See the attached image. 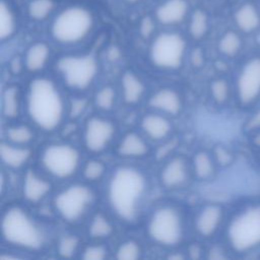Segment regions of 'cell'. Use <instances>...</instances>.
I'll use <instances>...</instances> for the list:
<instances>
[{
	"label": "cell",
	"instance_id": "52a82bcc",
	"mask_svg": "<svg viewBox=\"0 0 260 260\" xmlns=\"http://www.w3.org/2000/svg\"><path fill=\"white\" fill-rule=\"evenodd\" d=\"M93 203V193L85 185L74 184L62 190L54 200V205L62 218L69 222L79 220Z\"/></svg>",
	"mask_w": 260,
	"mask_h": 260
},
{
	"label": "cell",
	"instance_id": "60d3db41",
	"mask_svg": "<svg viewBox=\"0 0 260 260\" xmlns=\"http://www.w3.org/2000/svg\"><path fill=\"white\" fill-rule=\"evenodd\" d=\"M85 107H86V101L84 99H78V100L72 101L71 107H70V115L72 117L79 116L83 112Z\"/></svg>",
	"mask_w": 260,
	"mask_h": 260
},
{
	"label": "cell",
	"instance_id": "4fadbf2b",
	"mask_svg": "<svg viewBox=\"0 0 260 260\" xmlns=\"http://www.w3.org/2000/svg\"><path fill=\"white\" fill-rule=\"evenodd\" d=\"M186 0H166L155 9V18L165 25H173L182 22L188 13Z\"/></svg>",
	"mask_w": 260,
	"mask_h": 260
},
{
	"label": "cell",
	"instance_id": "603a6c76",
	"mask_svg": "<svg viewBox=\"0 0 260 260\" xmlns=\"http://www.w3.org/2000/svg\"><path fill=\"white\" fill-rule=\"evenodd\" d=\"M122 91L124 101L128 104L137 103L144 91V85L142 81L132 72H125L122 76Z\"/></svg>",
	"mask_w": 260,
	"mask_h": 260
},
{
	"label": "cell",
	"instance_id": "ffe728a7",
	"mask_svg": "<svg viewBox=\"0 0 260 260\" xmlns=\"http://www.w3.org/2000/svg\"><path fill=\"white\" fill-rule=\"evenodd\" d=\"M141 127L146 135L156 140L165 138L172 128L168 119L155 114L144 116L141 121Z\"/></svg>",
	"mask_w": 260,
	"mask_h": 260
},
{
	"label": "cell",
	"instance_id": "f6af8a7d",
	"mask_svg": "<svg viewBox=\"0 0 260 260\" xmlns=\"http://www.w3.org/2000/svg\"><path fill=\"white\" fill-rule=\"evenodd\" d=\"M109 57L113 60H116L119 57V51L116 48H113L109 53Z\"/></svg>",
	"mask_w": 260,
	"mask_h": 260
},
{
	"label": "cell",
	"instance_id": "9c48e42d",
	"mask_svg": "<svg viewBox=\"0 0 260 260\" xmlns=\"http://www.w3.org/2000/svg\"><path fill=\"white\" fill-rule=\"evenodd\" d=\"M56 66L66 84L75 89L90 85L98 71L96 61L89 55L64 56L58 60Z\"/></svg>",
	"mask_w": 260,
	"mask_h": 260
},
{
	"label": "cell",
	"instance_id": "e0dca14e",
	"mask_svg": "<svg viewBox=\"0 0 260 260\" xmlns=\"http://www.w3.org/2000/svg\"><path fill=\"white\" fill-rule=\"evenodd\" d=\"M236 25L244 32H252L260 25V14L252 2H245L234 13Z\"/></svg>",
	"mask_w": 260,
	"mask_h": 260
},
{
	"label": "cell",
	"instance_id": "bcb514c9",
	"mask_svg": "<svg viewBox=\"0 0 260 260\" xmlns=\"http://www.w3.org/2000/svg\"><path fill=\"white\" fill-rule=\"evenodd\" d=\"M254 143L260 148V132L255 135V137H254Z\"/></svg>",
	"mask_w": 260,
	"mask_h": 260
},
{
	"label": "cell",
	"instance_id": "3957f363",
	"mask_svg": "<svg viewBox=\"0 0 260 260\" xmlns=\"http://www.w3.org/2000/svg\"><path fill=\"white\" fill-rule=\"evenodd\" d=\"M1 229L4 240L12 245L38 250L44 244V236L40 226L20 207H10L4 212Z\"/></svg>",
	"mask_w": 260,
	"mask_h": 260
},
{
	"label": "cell",
	"instance_id": "7a4b0ae2",
	"mask_svg": "<svg viewBox=\"0 0 260 260\" xmlns=\"http://www.w3.org/2000/svg\"><path fill=\"white\" fill-rule=\"evenodd\" d=\"M27 113L34 123L46 131L58 127L64 115V103L54 82L45 77L34 79L28 87Z\"/></svg>",
	"mask_w": 260,
	"mask_h": 260
},
{
	"label": "cell",
	"instance_id": "d6a6232c",
	"mask_svg": "<svg viewBox=\"0 0 260 260\" xmlns=\"http://www.w3.org/2000/svg\"><path fill=\"white\" fill-rule=\"evenodd\" d=\"M115 90L112 86H104L95 94V105L102 110H111L115 103Z\"/></svg>",
	"mask_w": 260,
	"mask_h": 260
},
{
	"label": "cell",
	"instance_id": "f546056e",
	"mask_svg": "<svg viewBox=\"0 0 260 260\" xmlns=\"http://www.w3.org/2000/svg\"><path fill=\"white\" fill-rule=\"evenodd\" d=\"M6 136L9 141L17 145L27 144L34 139V132L31 129L24 125L12 126L6 130Z\"/></svg>",
	"mask_w": 260,
	"mask_h": 260
},
{
	"label": "cell",
	"instance_id": "ab89813d",
	"mask_svg": "<svg viewBox=\"0 0 260 260\" xmlns=\"http://www.w3.org/2000/svg\"><path fill=\"white\" fill-rule=\"evenodd\" d=\"M204 53L200 48H195L192 50L191 54H190V62L191 64L196 67V68H200L203 66L204 64Z\"/></svg>",
	"mask_w": 260,
	"mask_h": 260
},
{
	"label": "cell",
	"instance_id": "e575fe53",
	"mask_svg": "<svg viewBox=\"0 0 260 260\" xmlns=\"http://www.w3.org/2000/svg\"><path fill=\"white\" fill-rule=\"evenodd\" d=\"M210 91L215 102L219 104L224 103L228 100L230 93L229 84L224 79H215L210 85Z\"/></svg>",
	"mask_w": 260,
	"mask_h": 260
},
{
	"label": "cell",
	"instance_id": "f35d334b",
	"mask_svg": "<svg viewBox=\"0 0 260 260\" xmlns=\"http://www.w3.org/2000/svg\"><path fill=\"white\" fill-rule=\"evenodd\" d=\"M139 30H140L141 36L144 37V38H148L149 36H151L153 30H154V21H153V19L149 16H145L144 18H142V20L140 22Z\"/></svg>",
	"mask_w": 260,
	"mask_h": 260
},
{
	"label": "cell",
	"instance_id": "484cf974",
	"mask_svg": "<svg viewBox=\"0 0 260 260\" xmlns=\"http://www.w3.org/2000/svg\"><path fill=\"white\" fill-rule=\"evenodd\" d=\"M2 112L6 118H15L19 112V94L15 86H8L2 93Z\"/></svg>",
	"mask_w": 260,
	"mask_h": 260
},
{
	"label": "cell",
	"instance_id": "b9f144b4",
	"mask_svg": "<svg viewBox=\"0 0 260 260\" xmlns=\"http://www.w3.org/2000/svg\"><path fill=\"white\" fill-rule=\"evenodd\" d=\"M226 256H225V253L224 251L218 247V246H214L212 247L209 252H208V258L209 259H214V260H219V259H224Z\"/></svg>",
	"mask_w": 260,
	"mask_h": 260
},
{
	"label": "cell",
	"instance_id": "44dd1931",
	"mask_svg": "<svg viewBox=\"0 0 260 260\" xmlns=\"http://www.w3.org/2000/svg\"><path fill=\"white\" fill-rule=\"evenodd\" d=\"M118 151L123 156L139 157L148 152V145L138 134L128 133L121 140Z\"/></svg>",
	"mask_w": 260,
	"mask_h": 260
},
{
	"label": "cell",
	"instance_id": "83f0119b",
	"mask_svg": "<svg viewBox=\"0 0 260 260\" xmlns=\"http://www.w3.org/2000/svg\"><path fill=\"white\" fill-rule=\"evenodd\" d=\"M194 172L200 179H209L214 173V165L206 152H198L193 160Z\"/></svg>",
	"mask_w": 260,
	"mask_h": 260
},
{
	"label": "cell",
	"instance_id": "ba28073f",
	"mask_svg": "<svg viewBox=\"0 0 260 260\" xmlns=\"http://www.w3.org/2000/svg\"><path fill=\"white\" fill-rule=\"evenodd\" d=\"M186 50L184 38L177 32H161L150 46V59L160 68L176 69L181 66Z\"/></svg>",
	"mask_w": 260,
	"mask_h": 260
},
{
	"label": "cell",
	"instance_id": "4dcf8cb0",
	"mask_svg": "<svg viewBox=\"0 0 260 260\" xmlns=\"http://www.w3.org/2000/svg\"><path fill=\"white\" fill-rule=\"evenodd\" d=\"M113 233L110 221L102 214H96L89 224V235L92 238H106Z\"/></svg>",
	"mask_w": 260,
	"mask_h": 260
},
{
	"label": "cell",
	"instance_id": "5b68a950",
	"mask_svg": "<svg viewBox=\"0 0 260 260\" xmlns=\"http://www.w3.org/2000/svg\"><path fill=\"white\" fill-rule=\"evenodd\" d=\"M228 239L237 252H246L260 245V204L244 209L233 218Z\"/></svg>",
	"mask_w": 260,
	"mask_h": 260
},
{
	"label": "cell",
	"instance_id": "f1b7e54d",
	"mask_svg": "<svg viewBox=\"0 0 260 260\" xmlns=\"http://www.w3.org/2000/svg\"><path fill=\"white\" fill-rule=\"evenodd\" d=\"M54 2L52 0H31L27 6V13L31 19L43 20L53 10Z\"/></svg>",
	"mask_w": 260,
	"mask_h": 260
},
{
	"label": "cell",
	"instance_id": "d6986e66",
	"mask_svg": "<svg viewBox=\"0 0 260 260\" xmlns=\"http://www.w3.org/2000/svg\"><path fill=\"white\" fill-rule=\"evenodd\" d=\"M0 155L2 161L7 167L18 169L28 160L30 156V150L27 147L16 146L2 142L0 145Z\"/></svg>",
	"mask_w": 260,
	"mask_h": 260
},
{
	"label": "cell",
	"instance_id": "d590c367",
	"mask_svg": "<svg viewBox=\"0 0 260 260\" xmlns=\"http://www.w3.org/2000/svg\"><path fill=\"white\" fill-rule=\"evenodd\" d=\"M105 173V166L102 161L91 159L86 162L83 169V176L89 181L99 180Z\"/></svg>",
	"mask_w": 260,
	"mask_h": 260
},
{
	"label": "cell",
	"instance_id": "7dc6e473",
	"mask_svg": "<svg viewBox=\"0 0 260 260\" xmlns=\"http://www.w3.org/2000/svg\"><path fill=\"white\" fill-rule=\"evenodd\" d=\"M169 258H170V259H182L183 256L180 255V254H176V255H170Z\"/></svg>",
	"mask_w": 260,
	"mask_h": 260
},
{
	"label": "cell",
	"instance_id": "836d02e7",
	"mask_svg": "<svg viewBox=\"0 0 260 260\" xmlns=\"http://www.w3.org/2000/svg\"><path fill=\"white\" fill-rule=\"evenodd\" d=\"M79 241L77 237L72 235L64 236L58 244V253L62 257H71L77 250Z\"/></svg>",
	"mask_w": 260,
	"mask_h": 260
},
{
	"label": "cell",
	"instance_id": "30bf717a",
	"mask_svg": "<svg viewBox=\"0 0 260 260\" xmlns=\"http://www.w3.org/2000/svg\"><path fill=\"white\" fill-rule=\"evenodd\" d=\"M80 155L78 150L63 143L47 146L41 157L43 167L51 175L57 178H68L72 176L79 166Z\"/></svg>",
	"mask_w": 260,
	"mask_h": 260
},
{
	"label": "cell",
	"instance_id": "ac0fdd59",
	"mask_svg": "<svg viewBox=\"0 0 260 260\" xmlns=\"http://www.w3.org/2000/svg\"><path fill=\"white\" fill-rule=\"evenodd\" d=\"M149 104L151 107L172 115L179 113L182 107L180 95L176 90L171 88H164L156 91L150 98Z\"/></svg>",
	"mask_w": 260,
	"mask_h": 260
},
{
	"label": "cell",
	"instance_id": "7c38bea8",
	"mask_svg": "<svg viewBox=\"0 0 260 260\" xmlns=\"http://www.w3.org/2000/svg\"><path fill=\"white\" fill-rule=\"evenodd\" d=\"M115 133L112 122L101 117L88 119L84 129V144L92 152L104 150L111 142Z\"/></svg>",
	"mask_w": 260,
	"mask_h": 260
},
{
	"label": "cell",
	"instance_id": "7402d4cb",
	"mask_svg": "<svg viewBox=\"0 0 260 260\" xmlns=\"http://www.w3.org/2000/svg\"><path fill=\"white\" fill-rule=\"evenodd\" d=\"M50 55V48L47 44L39 42L31 45L25 54L24 64L29 71H39L43 69Z\"/></svg>",
	"mask_w": 260,
	"mask_h": 260
},
{
	"label": "cell",
	"instance_id": "1f68e13d",
	"mask_svg": "<svg viewBox=\"0 0 260 260\" xmlns=\"http://www.w3.org/2000/svg\"><path fill=\"white\" fill-rule=\"evenodd\" d=\"M141 250L134 241H127L119 246L116 252V258L120 260H135L140 257Z\"/></svg>",
	"mask_w": 260,
	"mask_h": 260
},
{
	"label": "cell",
	"instance_id": "cb8c5ba5",
	"mask_svg": "<svg viewBox=\"0 0 260 260\" xmlns=\"http://www.w3.org/2000/svg\"><path fill=\"white\" fill-rule=\"evenodd\" d=\"M209 20L205 11L196 9L189 21V34L195 40H200L205 37L208 31Z\"/></svg>",
	"mask_w": 260,
	"mask_h": 260
},
{
	"label": "cell",
	"instance_id": "5bb4252c",
	"mask_svg": "<svg viewBox=\"0 0 260 260\" xmlns=\"http://www.w3.org/2000/svg\"><path fill=\"white\" fill-rule=\"evenodd\" d=\"M188 179V166L181 157H175L168 161L161 170L160 181L167 188L182 186Z\"/></svg>",
	"mask_w": 260,
	"mask_h": 260
},
{
	"label": "cell",
	"instance_id": "9a60e30c",
	"mask_svg": "<svg viewBox=\"0 0 260 260\" xmlns=\"http://www.w3.org/2000/svg\"><path fill=\"white\" fill-rule=\"evenodd\" d=\"M222 218V209L218 205H206L196 217L195 226L203 237H209L215 233Z\"/></svg>",
	"mask_w": 260,
	"mask_h": 260
},
{
	"label": "cell",
	"instance_id": "7bdbcfd3",
	"mask_svg": "<svg viewBox=\"0 0 260 260\" xmlns=\"http://www.w3.org/2000/svg\"><path fill=\"white\" fill-rule=\"evenodd\" d=\"M249 129H260V109L252 116L248 122Z\"/></svg>",
	"mask_w": 260,
	"mask_h": 260
},
{
	"label": "cell",
	"instance_id": "ee69618b",
	"mask_svg": "<svg viewBox=\"0 0 260 260\" xmlns=\"http://www.w3.org/2000/svg\"><path fill=\"white\" fill-rule=\"evenodd\" d=\"M189 253H190V256L192 257V258H195V259H197V258H199L200 257V255H201V249H200V247L198 246V245H192V246H190V248H189Z\"/></svg>",
	"mask_w": 260,
	"mask_h": 260
},
{
	"label": "cell",
	"instance_id": "d4e9b609",
	"mask_svg": "<svg viewBox=\"0 0 260 260\" xmlns=\"http://www.w3.org/2000/svg\"><path fill=\"white\" fill-rule=\"evenodd\" d=\"M15 31V17L7 2H0V39L10 38Z\"/></svg>",
	"mask_w": 260,
	"mask_h": 260
},
{
	"label": "cell",
	"instance_id": "681fc988",
	"mask_svg": "<svg viewBox=\"0 0 260 260\" xmlns=\"http://www.w3.org/2000/svg\"><path fill=\"white\" fill-rule=\"evenodd\" d=\"M125 1L130 2V3H134V2H137V1H139V0H125Z\"/></svg>",
	"mask_w": 260,
	"mask_h": 260
},
{
	"label": "cell",
	"instance_id": "6da1fadb",
	"mask_svg": "<svg viewBox=\"0 0 260 260\" xmlns=\"http://www.w3.org/2000/svg\"><path fill=\"white\" fill-rule=\"evenodd\" d=\"M144 175L132 167L118 168L109 182L108 199L115 213L124 220H134L145 196Z\"/></svg>",
	"mask_w": 260,
	"mask_h": 260
},
{
	"label": "cell",
	"instance_id": "8fae6325",
	"mask_svg": "<svg viewBox=\"0 0 260 260\" xmlns=\"http://www.w3.org/2000/svg\"><path fill=\"white\" fill-rule=\"evenodd\" d=\"M241 104L250 105L260 95V57H253L243 66L237 82Z\"/></svg>",
	"mask_w": 260,
	"mask_h": 260
},
{
	"label": "cell",
	"instance_id": "c3c4849f",
	"mask_svg": "<svg viewBox=\"0 0 260 260\" xmlns=\"http://www.w3.org/2000/svg\"><path fill=\"white\" fill-rule=\"evenodd\" d=\"M256 41H257V43L260 45V31L257 34V36H256Z\"/></svg>",
	"mask_w": 260,
	"mask_h": 260
},
{
	"label": "cell",
	"instance_id": "74e56055",
	"mask_svg": "<svg viewBox=\"0 0 260 260\" xmlns=\"http://www.w3.org/2000/svg\"><path fill=\"white\" fill-rule=\"evenodd\" d=\"M216 161L221 166H228L233 161V154L223 146H216L214 149Z\"/></svg>",
	"mask_w": 260,
	"mask_h": 260
},
{
	"label": "cell",
	"instance_id": "8992f818",
	"mask_svg": "<svg viewBox=\"0 0 260 260\" xmlns=\"http://www.w3.org/2000/svg\"><path fill=\"white\" fill-rule=\"evenodd\" d=\"M149 237L157 244L174 246L183 238V220L177 209L162 206L156 209L147 226Z\"/></svg>",
	"mask_w": 260,
	"mask_h": 260
},
{
	"label": "cell",
	"instance_id": "277c9868",
	"mask_svg": "<svg viewBox=\"0 0 260 260\" xmlns=\"http://www.w3.org/2000/svg\"><path fill=\"white\" fill-rule=\"evenodd\" d=\"M93 25L91 12L82 6H69L60 11L51 26L53 38L61 44H74L83 40Z\"/></svg>",
	"mask_w": 260,
	"mask_h": 260
},
{
	"label": "cell",
	"instance_id": "4316f807",
	"mask_svg": "<svg viewBox=\"0 0 260 260\" xmlns=\"http://www.w3.org/2000/svg\"><path fill=\"white\" fill-rule=\"evenodd\" d=\"M242 48V40L240 36L234 31L229 30L224 32L218 42V50L221 54L233 57L239 53Z\"/></svg>",
	"mask_w": 260,
	"mask_h": 260
},
{
	"label": "cell",
	"instance_id": "2e32d148",
	"mask_svg": "<svg viewBox=\"0 0 260 260\" xmlns=\"http://www.w3.org/2000/svg\"><path fill=\"white\" fill-rule=\"evenodd\" d=\"M51 190V184L34 171H27L22 185L24 198L29 202H39L47 196Z\"/></svg>",
	"mask_w": 260,
	"mask_h": 260
},
{
	"label": "cell",
	"instance_id": "8d00e7d4",
	"mask_svg": "<svg viewBox=\"0 0 260 260\" xmlns=\"http://www.w3.org/2000/svg\"><path fill=\"white\" fill-rule=\"evenodd\" d=\"M106 257H107V249L100 245L86 247L82 254V258L85 260H102Z\"/></svg>",
	"mask_w": 260,
	"mask_h": 260
}]
</instances>
